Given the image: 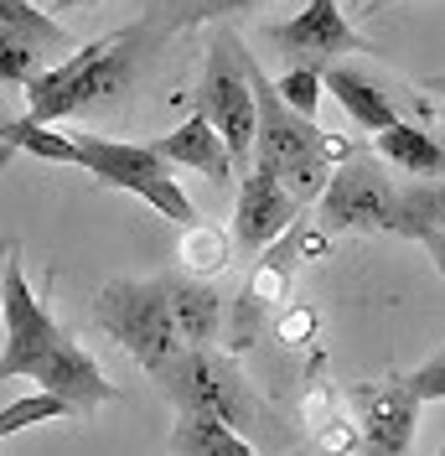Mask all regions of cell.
<instances>
[{"label": "cell", "mask_w": 445, "mask_h": 456, "mask_svg": "<svg viewBox=\"0 0 445 456\" xmlns=\"http://www.w3.org/2000/svg\"><path fill=\"white\" fill-rule=\"evenodd\" d=\"M0 316H5V347H0V384L5 379H31L36 389L62 395L73 410H99L114 404V389L104 369L73 342V332H62L47 306L31 296L27 275H21V244H11L5 275H0Z\"/></svg>", "instance_id": "obj_1"}, {"label": "cell", "mask_w": 445, "mask_h": 456, "mask_svg": "<svg viewBox=\"0 0 445 456\" xmlns=\"http://www.w3.org/2000/svg\"><path fill=\"white\" fill-rule=\"evenodd\" d=\"M239 62H244V78H249V88H254V156H249V167H264L290 198L306 208V202H316V192L327 187L332 161H342L352 145L342 141V135H327L311 114L290 110L275 94V84L264 78L259 57H254L244 42H239Z\"/></svg>", "instance_id": "obj_2"}, {"label": "cell", "mask_w": 445, "mask_h": 456, "mask_svg": "<svg viewBox=\"0 0 445 456\" xmlns=\"http://www.w3.org/2000/svg\"><path fill=\"white\" fill-rule=\"evenodd\" d=\"M135 31L99 37L88 47H73L57 68H42L27 84V125H57L68 114H93L125 99L135 84Z\"/></svg>", "instance_id": "obj_3"}, {"label": "cell", "mask_w": 445, "mask_h": 456, "mask_svg": "<svg viewBox=\"0 0 445 456\" xmlns=\"http://www.w3.org/2000/svg\"><path fill=\"white\" fill-rule=\"evenodd\" d=\"M73 141V156H68V167H84L88 176H99L104 187H119V192H130V198L150 202L161 218L171 224H192L197 208L192 198L182 192V182H176V167L161 161L150 145H130V141H99V135H68Z\"/></svg>", "instance_id": "obj_4"}, {"label": "cell", "mask_w": 445, "mask_h": 456, "mask_svg": "<svg viewBox=\"0 0 445 456\" xmlns=\"http://www.w3.org/2000/svg\"><path fill=\"white\" fill-rule=\"evenodd\" d=\"M93 322L145 373H156L182 347L176 322H171V301H166V275L161 281H109L93 301Z\"/></svg>", "instance_id": "obj_5"}, {"label": "cell", "mask_w": 445, "mask_h": 456, "mask_svg": "<svg viewBox=\"0 0 445 456\" xmlns=\"http://www.w3.org/2000/svg\"><path fill=\"white\" fill-rule=\"evenodd\" d=\"M393 202L399 182H389V167L352 145L342 161H332L327 187L316 192V224L327 233H393Z\"/></svg>", "instance_id": "obj_6"}, {"label": "cell", "mask_w": 445, "mask_h": 456, "mask_svg": "<svg viewBox=\"0 0 445 456\" xmlns=\"http://www.w3.org/2000/svg\"><path fill=\"white\" fill-rule=\"evenodd\" d=\"M150 379L166 389V399L176 410H202V415H218V420H228L239 430H249L259 420V399L249 395L239 369L213 347H176Z\"/></svg>", "instance_id": "obj_7"}, {"label": "cell", "mask_w": 445, "mask_h": 456, "mask_svg": "<svg viewBox=\"0 0 445 456\" xmlns=\"http://www.w3.org/2000/svg\"><path fill=\"white\" fill-rule=\"evenodd\" d=\"M197 110L207 114V125L222 135L233 171L249 167V156H254V88L244 78V62H239V37L228 27L213 31V42H207V68H202V84H197Z\"/></svg>", "instance_id": "obj_8"}, {"label": "cell", "mask_w": 445, "mask_h": 456, "mask_svg": "<svg viewBox=\"0 0 445 456\" xmlns=\"http://www.w3.org/2000/svg\"><path fill=\"white\" fill-rule=\"evenodd\" d=\"M321 249H327V228L321 224L316 228L290 224L275 244H264V249L254 255V275H249V285H244V296H239V312H233V347H249L264 306H279L285 290H290V281H295V265L306 255H321Z\"/></svg>", "instance_id": "obj_9"}, {"label": "cell", "mask_w": 445, "mask_h": 456, "mask_svg": "<svg viewBox=\"0 0 445 456\" xmlns=\"http://www.w3.org/2000/svg\"><path fill=\"white\" fill-rule=\"evenodd\" d=\"M264 37H270V47H279L295 62H327V57H347V53H373L358 31L347 27V16H342L336 0H306L290 21L270 27Z\"/></svg>", "instance_id": "obj_10"}, {"label": "cell", "mask_w": 445, "mask_h": 456, "mask_svg": "<svg viewBox=\"0 0 445 456\" xmlns=\"http://www.w3.org/2000/svg\"><path fill=\"white\" fill-rule=\"evenodd\" d=\"M347 399L358 404V446L362 452H378V456H399L409 452L415 441V415H419V399L389 379V384H352Z\"/></svg>", "instance_id": "obj_11"}, {"label": "cell", "mask_w": 445, "mask_h": 456, "mask_svg": "<svg viewBox=\"0 0 445 456\" xmlns=\"http://www.w3.org/2000/svg\"><path fill=\"white\" fill-rule=\"evenodd\" d=\"M295 218H301V202L290 198L264 167H249V176L239 182V208H233V249L254 259Z\"/></svg>", "instance_id": "obj_12"}, {"label": "cell", "mask_w": 445, "mask_h": 456, "mask_svg": "<svg viewBox=\"0 0 445 456\" xmlns=\"http://www.w3.org/2000/svg\"><path fill=\"white\" fill-rule=\"evenodd\" d=\"M150 151H156L161 161H171L176 171H202V176L218 182V187H233V182H239V171H233V161H228V145H222V135L207 125L202 110H192L171 135L150 141Z\"/></svg>", "instance_id": "obj_13"}, {"label": "cell", "mask_w": 445, "mask_h": 456, "mask_svg": "<svg viewBox=\"0 0 445 456\" xmlns=\"http://www.w3.org/2000/svg\"><path fill=\"white\" fill-rule=\"evenodd\" d=\"M166 301H171V322L182 347H213L228 327V306L202 275H166Z\"/></svg>", "instance_id": "obj_14"}, {"label": "cell", "mask_w": 445, "mask_h": 456, "mask_svg": "<svg viewBox=\"0 0 445 456\" xmlns=\"http://www.w3.org/2000/svg\"><path fill=\"white\" fill-rule=\"evenodd\" d=\"M321 94L336 99V104L347 110V119L362 125V130H384L389 119H399V104H393V99L373 84L368 73L347 68V62H332V57L321 62Z\"/></svg>", "instance_id": "obj_15"}, {"label": "cell", "mask_w": 445, "mask_h": 456, "mask_svg": "<svg viewBox=\"0 0 445 456\" xmlns=\"http://www.w3.org/2000/svg\"><path fill=\"white\" fill-rule=\"evenodd\" d=\"M445 198H441V176H419L409 187H399V202H393V233L399 239H415L425 244L435 259H445Z\"/></svg>", "instance_id": "obj_16"}, {"label": "cell", "mask_w": 445, "mask_h": 456, "mask_svg": "<svg viewBox=\"0 0 445 456\" xmlns=\"http://www.w3.org/2000/svg\"><path fill=\"white\" fill-rule=\"evenodd\" d=\"M368 151L384 167H399V171H409V176H441L445 171V145L430 130L409 125V119H389L384 130H373V145Z\"/></svg>", "instance_id": "obj_17"}, {"label": "cell", "mask_w": 445, "mask_h": 456, "mask_svg": "<svg viewBox=\"0 0 445 456\" xmlns=\"http://www.w3.org/2000/svg\"><path fill=\"white\" fill-rule=\"evenodd\" d=\"M166 452H182V456H259V446H254L239 426L218 420V415L176 410V426H171V436H166Z\"/></svg>", "instance_id": "obj_18"}, {"label": "cell", "mask_w": 445, "mask_h": 456, "mask_svg": "<svg viewBox=\"0 0 445 456\" xmlns=\"http://www.w3.org/2000/svg\"><path fill=\"white\" fill-rule=\"evenodd\" d=\"M176 259H182V270H187V275H202V281H207V275H222V270L233 265V239H228L218 224L192 218V224H182Z\"/></svg>", "instance_id": "obj_19"}, {"label": "cell", "mask_w": 445, "mask_h": 456, "mask_svg": "<svg viewBox=\"0 0 445 456\" xmlns=\"http://www.w3.org/2000/svg\"><path fill=\"white\" fill-rule=\"evenodd\" d=\"M0 27L21 31L27 42H36L47 57H68L78 42H73V31L62 27L57 16H47L42 5H31V0H0Z\"/></svg>", "instance_id": "obj_20"}, {"label": "cell", "mask_w": 445, "mask_h": 456, "mask_svg": "<svg viewBox=\"0 0 445 456\" xmlns=\"http://www.w3.org/2000/svg\"><path fill=\"white\" fill-rule=\"evenodd\" d=\"M62 415H78V410H73L62 395H53V389L21 395L16 404H5V410H0V441H5V436H16V430L42 426V420H62Z\"/></svg>", "instance_id": "obj_21"}, {"label": "cell", "mask_w": 445, "mask_h": 456, "mask_svg": "<svg viewBox=\"0 0 445 456\" xmlns=\"http://www.w3.org/2000/svg\"><path fill=\"white\" fill-rule=\"evenodd\" d=\"M47 62H53V57L42 53L36 42H27L21 31H11V27H0V84H11V88L21 84L27 88Z\"/></svg>", "instance_id": "obj_22"}, {"label": "cell", "mask_w": 445, "mask_h": 456, "mask_svg": "<svg viewBox=\"0 0 445 456\" xmlns=\"http://www.w3.org/2000/svg\"><path fill=\"white\" fill-rule=\"evenodd\" d=\"M275 94L290 104L295 114H311L316 119V110H321V62H295L285 78H275Z\"/></svg>", "instance_id": "obj_23"}, {"label": "cell", "mask_w": 445, "mask_h": 456, "mask_svg": "<svg viewBox=\"0 0 445 456\" xmlns=\"http://www.w3.org/2000/svg\"><path fill=\"white\" fill-rule=\"evenodd\" d=\"M264 0H187L176 11V27H202V21H222V16H244V11H259Z\"/></svg>", "instance_id": "obj_24"}, {"label": "cell", "mask_w": 445, "mask_h": 456, "mask_svg": "<svg viewBox=\"0 0 445 456\" xmlns=\"http://www.w3.org/2000/svg\"><path fill=\"white\" fill-rule=\"evenodd\" d=\"M311 332H316V312H311V306H285V312L275 316V338L290 342V347H306Z\"/></svg>", "instance_id": "obj_25"}, {"label": "cell", "mask_w": 445, "mask_h": 456, "mask_svg": "<svg viewBox=\"0 0 445 456\" xmlns=\"http://www.w3.org/2000/svg\"><path fill=\"white\" fill-rule=\"evenodd\" d=\"M399 384H404V389H409L419 404H425V399H445V358H430V363H425L419 373L399 379Z\"/></svg>", "instance_id": "obj_26"}, {"label": "cell", "mask_w": 445, "mask_h": 456, "mask_svg": "<svg viewBox=\"0 0 445 456\" xmlns=\"http://www.w3.org/2000/svg\"><path fill=\"white\" fill-rule=\"evenodd\" d=\"M78 5H93V0H53V11H78Z\"/></svg>", "instance_id": "obj_27"}, {"label": "cell", "mask_w": 445, "mask_h": 456, "mask_svg": "<svg viewBox=\"0 0 445 456\" xmlns=\"http://www.w3.org/2000/svg\"><path fill=\"white\" fill-rule=\"evenodd\" d=\"M389 5H399V0H373V5H368V16H384Z\"/></svg>", "instance_id": "obj_28"}, {"label": "cell", "mask_w": 445, "mask_h": 456, "mask_svg": "<svg viewBox=\"0 0 445 456\" xmlns=\"http://www.w3.org/2000/svg\"><path fill=\"white\" fill-rule=\"evenodd\" d=\"M5 259H11V239H0V275H5Z\"/></svg>", "instance_id": "obj_29"}, {"label": "cell", "mask_w": 445, "mask_h": 456, "mask_svg": "<svg viewBox=\"0 0 445 456\" xmlns=\"http://www.w3.org/2000/svg\"><path fill=\"white\" fill-rule=\"evenodd\" d=\"M182 5H187V0H182ZM182 5H176V11H182Z\"/></svg>", "instance_id": "obj_30"}]
</instances>
